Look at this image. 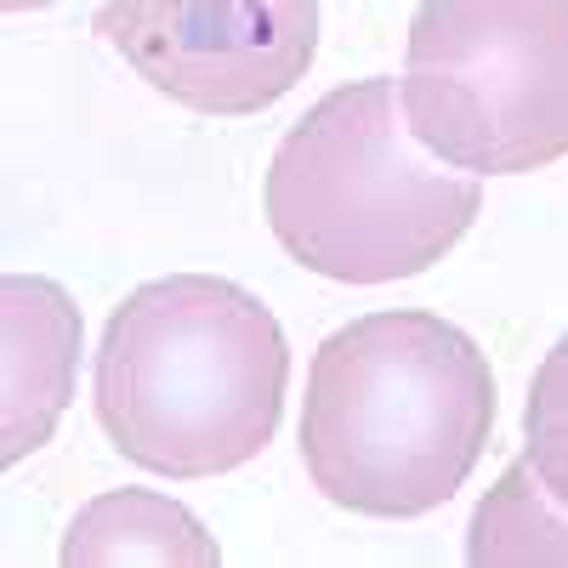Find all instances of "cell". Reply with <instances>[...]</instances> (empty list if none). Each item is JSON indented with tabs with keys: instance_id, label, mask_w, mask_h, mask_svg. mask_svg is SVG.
Wrapping results in <instances>:
<instances>
[{
	"instance_id": "cell-1",
	"label": "cell",
	"mask_w": 568,
	"mask_h": 568,
	"mask_svg": "<svg viewBox=\"0 0 568 568\" xmlns=\"http://www.w3.org/2000/svg\"><path fill=\"white\" fill-rule=\"evenodd\" d=\"M489 426V358L438 313H364L313 353L302 460L313 489L347 511H438L484 460Z\"/></svg>"
},
{
	"instance_id": "cell-2",
	"label": "cell",
	"mask_w": 568,
	"mask_h": 568,
	"mask_svg": "<svg viewBox=\"0 0 568 568\" xmlns=\"http://www.w3.org/2000/svg\"><path fill=\"white\" fill-rule=\"evenodd\" d=\"M284 382L291 347L262 296L233 278L171 273L114 307L91 398L125 460L194 484L273 444Z\"/></svg>"
},
{
	"instance_id": "cell-3",
	"label": "cell",
	"mask_w": 568,
	"mask_h": 568,
	"mask_svg": "<svg viewBox=\"0 0 568 568\" xmlns=\"http://www.w3.org/2000/svg\"><path fill=\"white\" fill-rule=\"evenodd\" d=\"M262 205L273 240L307 273L393 284L466 240L484 187L420 149L393 80H353L284 131Z\"/></svg>"
},
{
	"instance_id": "cell-4",
	"label": "cell",
	"mask_w": 568,
	"mask_h": 568,
	"mask_svg": "<svg viewBox=\"0 0 568 568\" xmlns=\"http://www.w3.org/2000/svg\"><path fill=\"white\" fill-rule=\"evenodd\" d=\"M398 98L426 154L524 176L568 154V0H420Z\"/></svg>"
},
{
	"instance_id": "cell-5",
	"label": "cell",
	"mask_w": 568,
	"mask_h": 568,
	"mask_svg": "<svg viewBox=\"0 0 568 568\" xmlns=\"http://www.w3.org/2000/svg\"><path fill=\"white\" fill-rule=\"evenodd\" d=\"M98 34L160 98L240 120L307 80L318 0H103Z\"/></svg>"
},
{
	"instance_id": "cell-6",
	"label": "cell",
	"mask_w": 568,
	"mask_h": 568,
	"mask_svg": "<svg viewBox=\"0 0 568 568\" xmlns=\"http://www.w3.org/2000/svg\"><path fill=\"white\" fill-rule=\"evenodd\" d=\"M0 347H7V382H0V455L23 460L58 433V420L74 398L80 369V307L63 284L7 273L0 278Z\"/></svg>"
},
{
	"instance_id": "cell-7",
	"label": "cell",
	"mask_w": 568,
	"mask_h": 568,
	"mask_svg": "<svg viewBox=\"0 0 568 568\" xmlns=\"http://www.w3.org/2000/svg\"><path fill=\"white\" fill-rule=\"evenodd\" d=\"M222 551L205 535V524L187 506L154 489H109L91 500L69 535L63 562L69 568H120V562H154V568H211Z\"/></svg>"
},
{
	"instance_id": "cell-8",
	"label": "cell",
	"mask_w": 568,
	"mask_h": 568,
	"mask_svg": "<svg viewBox=\"0 0 568 568\" xmlns=\"http://www.w3.org/2000/svg\"><path fill=\"white\" fill-rule=\"evenodd\" d=\"M471 568H568V506L529 460H511L466 529Z\"/></svg>"
},
{
	"instance_id": "cell-9",
	"label": "cell",
	"mask_w": 568,
	"mask_h": 568,
	"mask_svg": "<svg viewBox=\"0 0 568 568\" xmlns=\"http://www.w3.org/2000/svg\"><path fill=\"white\" fill-rule=\"evenodd\" d=\"M524 460L540 471V484L568 506V336L535 369L529 409H524Z\"/></svg>"
},
{
	"instance_id": "cell-10",
	"label": "cell",
	"mask_w": 568,
	"mask_h": 568,
	"mask_svg": "<svg viewBox=\"0 0 568 568\" xmlns=\"http://www.w3.org/2000/svg\"><path fill=\"white\" fill-rule=\"evenodd\" d=\"M7 12H40V7H58V0H0Z\"/></svg>"
}]
</instances>
